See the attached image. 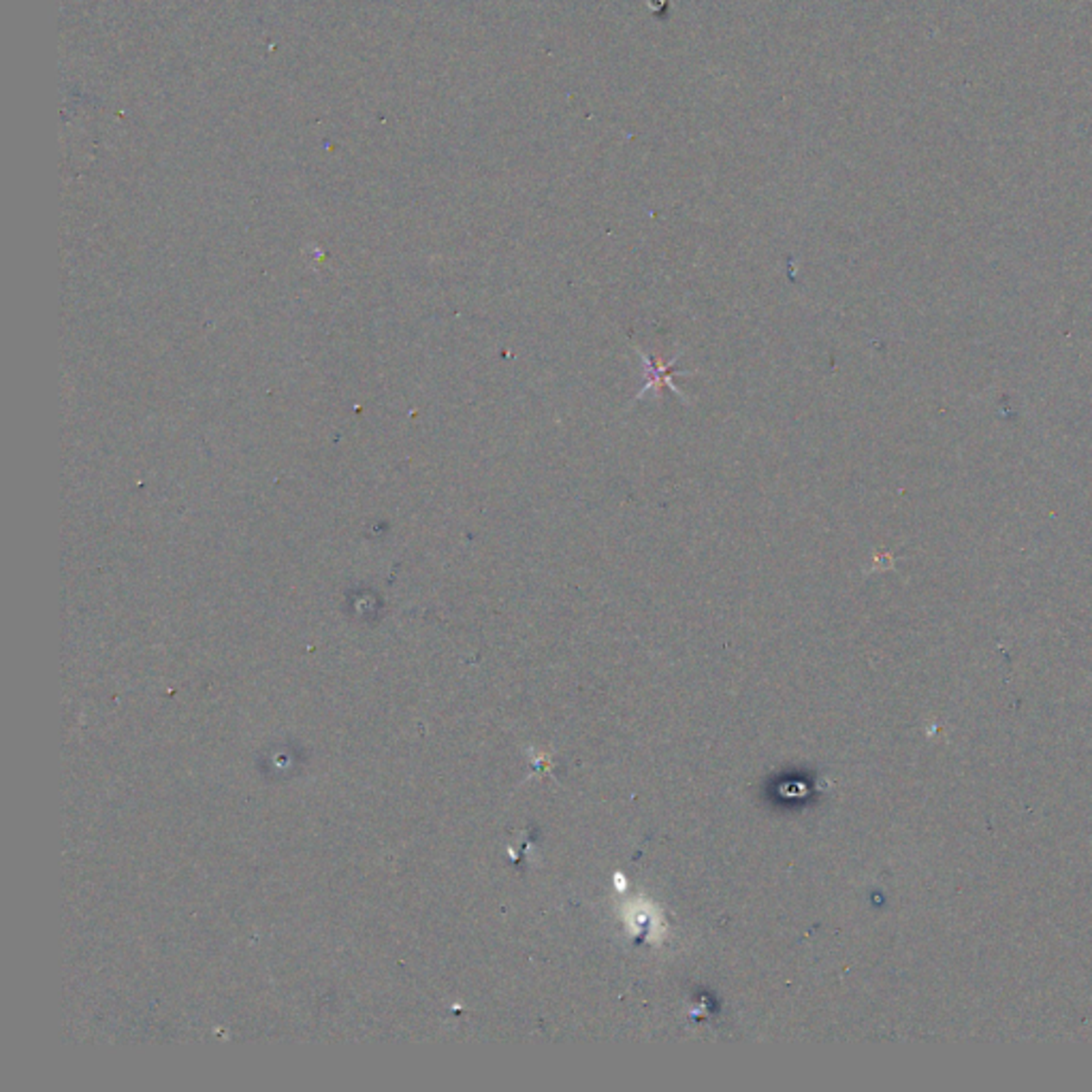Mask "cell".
Wrapping results in <instances>:
<instances>
[{"label": "cell", "instance_id": "1", "mask_svg": "<svg viewBox=\"0 0 1092 1092\" xmlns=\"http://www.w3.org/2000/svg\"><path fill=\"white\" fill-rule=\"evenodd\" d=\"M638 355H641L642 359H645V363H647V382H645V387L641 388V393H638V397L645 395V393L649 391V388H660L661 384H664V387H668L670 391L677 393L679 397H683V393L679 391V388L674 387V382H672L674 359L670 361V363H661L660 359H653V357H647L645 352H641V350H638Z\"/></svg>", "mask_w": 1092, "mask_h": 1092}]
</instances>
